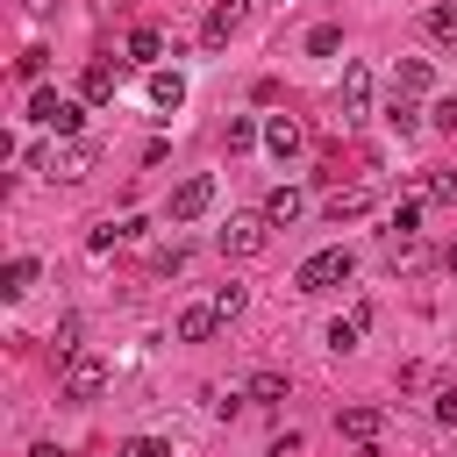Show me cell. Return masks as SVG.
<instances>
[{"label":"cell","mask_w":457,"mask_h":457,"mask_svg":"<svg viewBox=\"0 0 457 457\" xmlns=\"http://www.w3.org/2000/svg\"><path fill=\"white\" fill-rule=\"evenodd\" d=\"M350 271H357V250H350V243H328V250H314V257L293 271V286H300V293H328V286H343Z\"/></svg>","instance_id":"6da1fadb"},{"label":"cell","mask_w":457,"mask_h":457,"mask_svg":"<svg viewBox=\"0 0 457 457\" xmlns=\"http://www.w3.org/2000/svg\"><path fill=\"white\" fill-rule=\"evenodd\" d=\"M29 121H43V129H57V136L71 143V136L86 129V107H79V100H64L57 86H36V93H29Z\"/></svg>","instance_id":"7a4b0ae2"},{"label":"cell","mask_w":457,"mask_h":457,"mask_svg":"<svg viewBox=\"0 0 457 457\" xmlns=\"http://www.w3.org/2000/svg\"><path fill=\"white\" fill-rule=\"evenodd\" d=\"M214 243H221V257H257V250L271 243V221H264V214H236Z\"/></svg>","instance_id":"3957f363"},{"label":"cell","mask_w":457,"mask_h":457,"mask_svg":"<svg viewBox=\"0 0 457 457\" xmlns=\"http://www.w3.org/2000/svg\"><path fill=\"white\" fill-rule=\"evenodd\" d=\"M107 393V364L100 357H64V400H100Z\"/></svg>","instance_id":"277c9868"},{"label":"cell","mask_w":457,"mask_h":457,"mask_svg":"<svg viewBox=\"0 0 457 457\" xmlns=\"http://www.w3.org/2000/svg\"><path fill=\"white\" fill-rule=\"evenodd\" d=\"M207 207H214V179H207V171H193V179L171 193V221H200Z\"/></svg>","instance_id":"5b68a950"},{"label":"cell","mask_w":457,"mask_h":457,"mask_svg":"<svg viewBox=\"0 0 457 457\" xmlns=\"http://www.w3.org/2000/svg\"><path fill=\"white\" fill-rule=\"evenodd\" d=\"M236 29H243V0H214V7H207V21H200V43H207V50H221Z\"/></svg>","instance_id":"8992f818"},{"label":"cell","mask_w":457,"mask_h":457,"mask_svg":"<svg viewBox=\"0 0 457 457\" xmlns=\"http://www.w3.org/2000/svg\"><path fill=\"white\" fill-rule=\"evenodd\" d=\"M371 114V64H350L343 71V121H364Z\"/></svg>","instance_id":"52a82bcc"},{"label":"cell","mask_w":457,"mask_h":457,"mask_svg":"<svg viewBox=\"0 0 457 457\" xmlns=\"http://www.w3.org/2000/svg\"><path fill=\"white\" fill-rule=\"evenodd\" d=\"M364 328H371V307H350V314H336V321H328V350H336V357H350V350L364 343Z\"/></svg>","instance_id":"ba28073f"},{"label":"cell","mask_w":457,"mask_h":457,"mask_svg":"<svg viewBox=\"0 0 457 457\" xmlns=\"http://www.w3.org/2000/svg\"><path fill=\"white\" fill-rule=\"evenodd\" d=\"M79 100H86V107H107V100H114V64H107V57H93V64L79 71Z\"/></svg>","instance_id":"9c48e42d"},{"label":"cell","mask_w":457,"mask_h":457,"mask_svg":"<svg viewBox=\"0 0 457 457\" xmlns=\"http://www.w3.org/2000/svg\"><path fill=\"white\" fill-rule=\"evenodd\" d=\"M336 428H343L350 443H378V428H386V407H343V414H336Z\"/></svg>","instance_id":"30bf717a"},{"label":"cell","mask_w":457,"mask_h":457,"mask_svg":"<svg viewBox=\"0 0 457 457\" xmlns=\"http://www.w3.org/2000/svg\"><path fill=\"white\" fill-rule=\"evenodd\" d=\"M436 86V71H428V57H400L393 64V93H407V100H421Z\"/></svg>","instance_id":"8fae6325"},{"label":"cell","mask_w":457,"mask_h":457,"mask_svg":"<svg viewBox=\"0 0 457 457\" xmlns=\"http://www.w3.org/2000/svg\"><path fill=\"white\" fill-rule=\"evenodd\" d=\"M300 207H307V193H293V186H271V193H264V221H271V228L300 221Z\"/></svg>","instance_id":"7c38bea8"},{"label":"cell","mask_w":457,"mask_h":457,"mask_svg":"<svg viewBox=\"0 0 457 457\" xmlns=\"http://www.w3.org/2000/svg\"><path fill=\"white\" fill-rule=\"evenodd\" d=\"M214 328H221V307H214V300H207V307H186V314H179V343H207Z\"/></svg>","instance_id":"4fadbf2b"},{"label":"cell","mask_w":457,"mask_h":457,"mask_svg":"<svg viewBox=\"0 0 457 457\" xmlns=\"http://www.w3.org/2000/svg\"><path fill=\"white\" fill-rule=\"evenodd\" d=\"M264 150H271V157H293V150H300V121H293V114H271V121H264Z\"/></svg>","instance_id":"5bb4252c"},{"label":"cell","mask_w":457,"mask_h":457,"mask_svg":"<svg viewBox=\"0 0 457 457\" xmlns=\"http://www.w3.org/2000/svg\"><path fill=\"white\" fill-rule=\"evenodd\" d=\"M93 157H100V150H93L86 136H71V143L57 150V179H86V171H93Z\"/></svg>","instance_id":"9a60e30c"},{"label":"cell","mask_w":457,"mask_h":457,"mask_svg":"<svg viewBox=\"0 0 457 457\" xmlns=\"http://www.w3.org/2000/svg\"><path fill=\"white\" fill-rule=\"evenodd\" d=\"M121 50H129V64H157L164 57V29H129Z\"/></svg>","instance_id":"2e32d148"},{"label":"cell","mask_w":457,"mask_h":457,"mask_svg":"<svg viewBox=\"0 0 457 457\" xmlns=\"http://www.w3.org/2000/svg\"><path fill=\"white\" fill-rule=\"evenodd\" d=\"M150 107H164V114L186 107V79L179 71H150Z\"/></svg>","instance_id":"e0dca14e"},{"label":"cell","mask_w":457,"mask_h":457,"mask_svg":"<svg viewBox=\"0 0 457 457\" xmlns=\"http://www.w3.org/2000/svg\"><path fill=\"white\" fill-rule=\"evenodd\" d=\"M371 207V186H343V193H328V221H357Z\"/></svg>","instance_id":"ac0fdd59"},{"label":"cell","mask_w":457,"mask_h":457,"mask_svg":"<svg viewBox=\"0 0 457 457\" xmlns=\"http://www.w3.org/2000/svg\"><path fill=\"white\" fill-rule=\"evenodd\" d=\"M29 286H36V257H7V271H0V293H7V300H21Z\"/></svg>","instance_id":"d6986e66"},{"label":"cell","mask_w":457,"mask_h":457,"mask_svg":"<svg viewBox=\"0 0 457 457\" xmlns=\"http://www.w3.org/2000/svg\"><path fill=\"white\" fill-rule=\"evenodd\" d=\"M414 228H421V200H400V207H393V221H386V243H407Z\"/></svg>","instance_id":"ffe728a7"},{"label":"cell","mask_w":457,"mask_h":457,"mask_svg":"<svg viewBox=\"0 0 457 457\" xmlns=\"http://www.w3.org/2000/svg\"><path fill=\"white\" fill-rule=\"evenodd\" d=\"M386 121H393L400 136H414V129H421V107H414L407 93H393V100H386Z\"/></svg>","instance_id":"44dd1931"},{"label":"cell","mask_w":457,"mask_h":457,"mask_svg":"<svg viewBox=\"0 0 457 457\" xmlns=\"http://www.w3.org/2000/svg\"><path fill=\"white\" fill-rule=\"evenodd\" d=\"M250 400H257V407H278V400H286V378H278V371H257V378H250Z\"/></svg>","instance_id":"7402d4cb"},{"label":"cell","mask_w":457,"mask_h":457,"mask_svg":"<svg viewBox=\"0 0 457 457\" xmlns=\"http://www.w3.org/2000/svg\"><path fill=\"white\" fill-rule=\"evenodd\" d=\"M428 36H436V43H457V0L428 7Z\"/></svg>","instance_id":"603a6c76"},{"label":"cell","mask_w":457,"mask_h":457,"mask_svg":"<svg viewBox=\"0 0 457 457\" xmlns=\"http://www.w3.org/2000/svg\"><path fill=\"white\" fill-rule=\"evenodd\" d=\"M307 50H314V57H336V50H343V29H336V21H321V29L307 36Z\"/></svg>","instance_id":"cb8c5ba5"},{"label":"cell","mask_w":457,"mask_h":457,"mask_svg":"<svg viewBox=\"0 0 457 457\" xmlns=\"http://www.w3.org/2000/svg\"><path fill=\"white\" fill-rule=\"evenodd\" d=\"M214 307H221V321H236V314H243V307H250V293H243V286H236V278H228V286H221V293H214Z\"/></svg>","instance_id":"d4e9b609"},{"label":"cell","mask_w":457,"mask_h":457,"mask_svg":"<svg viewBox=\"0 0 457 457\" xmlns=\"http://www.w3.org/2000/svg\"><path fill=\"white\" fill-rule=\"evenodd\" d=\"M121 457H171V443H164V436H129Z\"/></svg>","instance_id":"484cf974"},{"label":"cell","mask_w":457,"mask_h":457,"mask_svg":"<svg viewBox=\"0 0 457 457\" xmlns=\"http://www.w3.org/2000/svg\"><path fill=\"white\" fill-rule=\"evenodd\" d=\"M43 64H50V50H21V57H14V71H21L29 86H43Z\"/></svg>","instance_id":"4316f807"},{"label":"cell","mask_w":457,"mask_h":457,"mask_svg":"<svg viewBox=\"0 0 457 457\" xmlns=\"http://www.w3.org/2000/svg\"><path fill=\"white\" fill-rule=\"evenodd\" d=\"M257 136H264V129H257V121H250V114H236V121H228V150H250V143H257Z\"/></svg>","instance_id":"83f0119b"},{"label":"cell","mask_w":457,"mask_h":457,"mask_svg":"<svg viewBox=\"0 0 457 457\" xmlns=\"http://www.w3.org/2000/svg\"><path fill=\"white\" fill-rule=\"evenodd\" d=\"M436 421H443V428H457V386H443V393H436Z\"/></svg>","instance_id":"f1b7e54d"},{"label":"cell","mask_w":457,"mask_h":457,"mask_svg":"<svg viewBox=\"0 0 457 457\" xmlns=\"http://www.w3.org/2000/svg\"><path fill=\"white\" fill-rule=\"evenodd\" d=\"M428 200H457V171H436L428 179Z\"/></svg>","instance_id":"f546056e"},{"label":"cell","mask_w":457,"mask_h":457,"mask_svg":"<svg viewBox=\"0 0 457 457\" xmlns=\"http://www.w3.org/2000/svg\"><path fill=\"white\" fill-rule=\"evenodd\" d=\"M428 121H436V129H457V100H436V107H428Z\"/></svg>","instance_id":"4dcf8cb0"},{"label":"cell","mask_w":457,"mask_h":457,"mask_svg":"<svg viewBox=\"0 0 457 457\" xmlns=\"http://www.w3.org/2000/svg\"><path fill=\"white\" fill-rule=\"evenodd\" d=\"M29 457H64V450H57V443H36V450H29Z\"/></svg>","instance_id":"1f68e13d"},{"label":"cell","mask_w":457,"mask_h":457,"mask_svg":"<svg viewBox=\"0 0 457 457\" xmlns=\"http://www.w3.org/2000/svg\"><path fill=\"white\" fill-rule=\"evenodd\" d=\"M357 457H386V450H378V443H357Z\"/></svg>","instance_id":"d6a6232c"},{"label":"cell","mask_w":457,"mask_h":457,"mask_svg":"<svg viewBox=\"0 0 457 457\" xmlns=\"http://www.w3.org/2000/svg\"><path fill=\"white\" fill-rule=\"evenodd\" d=\"M443 264H450V271H457V243H450V250H443Z\"/></svg>","instance_id":"836d02e7"}]
</instances>
